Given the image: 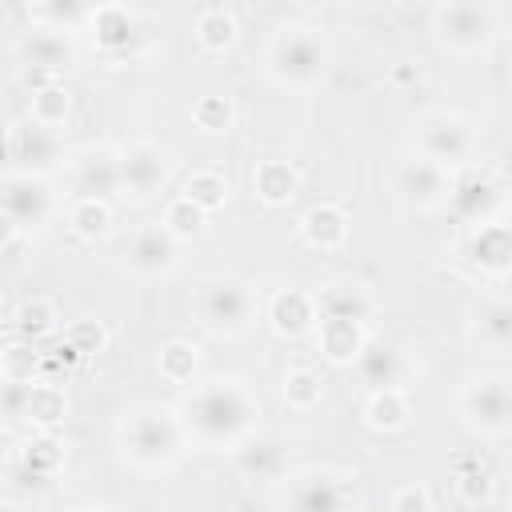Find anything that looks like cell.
Listing matches in <instances>:
<instances>
[{"instance_id":"obj_44","label":"cell","mask_w":512,"mask_h":512,"mask_svg":"<svg viewBox=\"0 0 512 512\" xmlns=\"http://www.w3.org/2000/svg\"><path fill=\"white\" fill-rule=\"evenodd\" d=\"M0 376H4V340H0Z\"/></svg>"},{"instance_id":"obj_22","label":"cell","mask_w":512,"mask_h":512,"mask_svg":"<svg viewBox=\"0 0 512 512\" xmlns=\"http://www.w3.org/2000/svg\"><path fill=\"white\" fill-rule=\"evenodd\" d=\"M316 340H320V352L332 364H348V360H356V352L364 344V324L344 320V316H320L316 320Z\"/></svg>"},{"instance_id":"obj_37","label":"cell","mask_w":512,"mask_h":512,"mask_svg":"<svg viewBox=\"0 0 512 512\" xmlns=\"http://www.w3.org/2000/svg\"><path fill=\"white\" fill-rule=\"evenodd\" d=\"M160 372L172 380V384H188L192 372H196V352L180 340H172L164 352H160Z\"/></svg>"},{"instance_id":"obj_13","label":"cell","mask_w":512,"mask_h":512,"mask_svg":"<svg viewBox=\"0 0 512 512\" xmlns=\"http://www.w3.org/2000/svg\"><path fill=\"white\" fill-rule=\"evenodd\" d=\"M116 168H120V192H128V196H136V200L160 192L164 180H168V160H164V152H160L156 144H148V140H140V144L116 152Z\"/></svg>"},{"instance_id":"obj_38","label":"cell","mask_w":512,"mask_h":512,"mask_svg":"<svg viewBox=\"0 0 512 512\" xmlns=\"http://www.w3.org/2000/svg\"><path fill=\"white\" fill-rule=\"evenodd\" d=\"M40 12L48 16V24L52 28H76V24H84L88 20V12H92V0H44L40 4Z\"/></svg>"},{"instance_id":"obj_45","label":"cell","mask_w":512,"mask_h":512,"mask_svg":"<svg viewBox=\"0 0 512 512\" xmlns=\"http://www.w3.org/2000/svg\"><path fill=\"white\" fill-rule=\"evenodd\" d=\"M36 4H44V0H36Z\"/></svg>"},{"instance_id":"obj_4","label":"cell","mask_w":512,"mask_h":512,"mask_svg":"<svg viewBox=\"0 0 512 512\" xmlns=\"http://www.w3.org/2000/svg\"><path fill=\"white\" fill-rule=\"evenodd\" d=\"M120 448L132 464L140 468H164L180 456L184 448V428L180 416L172 412H156V408H140L120 424Z\"/></svg>"},{"instance_id":"obj_40","label":"cell","mask_w":512,"mask_h":512,"mask_svg":"<svg viewBox=\"0 0 512 512\" xmlns=\"http://www.w3.org/2000/svg\"><path fill=\"white\" fill-rule=\"evenodd\" d=\"M192 116H196V124H200L204 132H228V124H232V108H228V100H220V96H204V100L192 108Z\"/></svg>"},{"instance_id":"obj_11","label":"cell","mask_w":512,"mask_h":512,"mask_svg":"<svg viewBox=\"0 0 512 512\" xmlns=\"http://www.w3.org/2000/svg\"><path fill=\"white\" fill-rule=\"evenodd\" d=\"M492 12L480 4V0H448L440 12H436V32L448 48L456 52H476L492 40Z\"/></svg>"},{"instance_id":"obj_36","label":"cell","mask_w":512,"mask_h":512,"mask_svg":"<svg viewBox=\"0 0 512 512\" xmlns=\"http://www.w3.org/2000/svg\"><path fill=\"white\" fill-rule=\"evenodd\" d=\"M16 324H20L24 336H44L56 324V312H52V304L44 296H32V300H24L16 308Z\"/></svg>"},{"instance_id":"obj_2","label":"cell","mask_w":512,"mask_h":512,"mask_svg":"<svg viewBox=\"0 0 512 512\" xmlns=\"http://www.w3.org/2000/svg\"><path fill=\"white\" fill-rule=\"evenodd\" d=\"M192 312H196L204 332L240 336V332H248L256 324L260 296H256L252 284H244L236 276H208V280H200V288L192 296Z\"/></svg>"},{"instance_id":"obj_43","label":"cell","mask_w":512,"mask_h":512,"mask_svg":"<svg viewBox=\"0 0 512 512\" xmlns=\"http://www.w3.org/2000/svg\"><path fill=\"white\" fill-rule=\"evenodd\" d=\"M16 232H20V228H16V224H12V220H8L4 212H0V248H4V244H8V240H12Z\"/></svg>"},{"instance_id":"obj_17","label":"cell","mask_w":512,"mask_h":512,"mask_svg":"<svg viewBox=\"0 0 512 512\" xmlns=\"http://www.w3.org/2000/svg\"><path fill=\"white\" fill-rule=\"evenodd\" d=\"M496 200H500V188H496L492 176H484V172H464L460 180L452 176L448 204H452V212H456L460 220H472V224L488 220L492 208H496Z\"/></svg>"},{"instance_id":"obj_26","label":"cell","mask_w":512,"mask_h":512,"mask_svg":"<svg viewBox=\"0 0 512 512\" xmlns=\"http://www.w3.org/2000/svg\"><path fill=\"white\" fill-rule=\"evenodd\" d=\"M184 196H188L200 212H216V208L228 200V180H224L220 172H212V168H200V172H192V176L184 180Z\"/></svg>"},{"instance_id":"obj_19","label":"cell","mask_w":512,"mask_h":512,"mask_svg":"<svg viewBox=\"0 0 512 512\" xmlns=\"http://www.w3.org/2000/svg\"><path fill=\"white\" fill-rule=\"evenodd\" d=\"M316 296L300 292V288H288V292H276L272 304H268V324L280 332V336H304L308 328H316Z\"/></svg>"},{"instance_id":"obj_18","label":"cell","mask_w":512,"mask_h":512,"mask_svg":"<svg viewBox=\"0 0 512 512\" xmlns=\"http://www.w3.org/2000/svg\"><path fill=\"white\" fill-rule=\"evenodd\" d=\"M356 368L372 392L376 388H400V380H404V356L388 340H364L356 352Z\"/></svg>"},{"instance_id":"obj_5","label":"cell","mask_w":512,"mask_h":512,"mask_svg":"<svg viewBox=\"0 0 512 512\" xmlns=\"http://www.w3.org/2000/svg\"><path fill=\"white\" fill-rule=\"evenodd\" d=\"M412 140H416L420 156H428V160H436L444 168L468 164L472 152H476V128H472V120H464L456 112H428L416 124Z\"/></svg>"},{"instance_id":"obj_8","label":"cell","mask_w":512,"mask_h":512,"mask_svg":"<svg viewBox=\"0 0 512 512\" xmlns=\"http://www.w3.org/2000/svg\"><path fill=\"white\" fill-rule=\"evenodd\" d=\"M0 212L20 232H40L52 220L56 200H52L48 184L40 180V172H8V176H0Z\"/></svg>"},{"instance_id":"obj_33","label":"cell","mask_w":512,"mask_h":512,"mask_svg":"<svg viewBox=\"0 0 512 512\" xmlns=\"http://www.w3.org/2000/svg\"><path fill=\"white\" fill-rule=\"evenodd\" d=\"M28 392H32V380L0 376V420H4V424L24 420V412H28Z\"/></svg>"},{"instance_id":"obj_42","label":"cell","mask_w":512,"mask_h":512,"mask_svg":"<svg viewBox=\"0 0 512 512\" xmlns=\"http://www.w3.org/2000/svg\"><path fill=\"white\" fill-rule=\"evenodd\" d=\"M428 504H432V496L420 492V488H404V492L392 496V508H428Z\"/></svg>"},{"instance_id":"obj_25","label":"cell","mask_w":512,"mask_h":512,"mask_svg":"<svg viewBox=\"0 0 512 512\" xmlns=\"http://www.w3.org/2000/svg\"><path fill=\"white\" fill-rule=\"evenodd\" d=\"M252 184H256V192H260L268 204H284V200L296 196L300 176H296V168L284 164V160H264V164H256Z\"/></svg>"},{"instance_id":"obj_29","label":"cell","mask_w":512,"mask_h":512,"mask_svg":"<svg viewBox=\"0 0 512 512\" xmlns=\"http://www.w3.org/2000/svg\"><path fill=\"white\" fill-rule=\"evenodd\" d=\"M68 108H72V100L60 84H44L40 92H32V120L44 124V128H60Z\"/></svg>"},{"instance_id":"obj_24","label":"cell","mask_w":512,"mask_h":512,"mask_svg":"<svg viewBox=\"0 0 512 512\" xmlns=\"http://www.w3.org/2000/svg\"><path fill=\"white\" fill-rule=\"evenodd\" d=\"M468 256L488 272H504L508 268V228L496 220H480V228L468 240Z\"/></svg>"},{"instance_id":"obj_41","label":"cell","mask_w":512,"mask_h":512,"mask_svg":"<svg viewBox=\"0 0 512 512\" xmlns=\"http://www.w3.org/2000/svg\"><path fill=\"white\" fill-rule=\"evenodd\" d=\"M68 336H72V352H96V348L104 344V332H100V328H96L92 320L76 324V328H72Z\"/></svg>"},{"instance_id":"obj_30","label":"cell","mask_w":512,"mask_h":512,"mask_svg":"<svg viewBox=\"0 0 512 512\" xmlns=\"http://www.w3.org/2000/svg\"><path fill=\"white\" fill-rule=\"evenodd\" d=\"M64 416V392L56 384H44V380H32V392H28V412L24 420H36V424H56Z\"/></svg>"},{"instance_id":"obj_10","label":"cell","mask_w":512,"mask_h":512,"mask_svg":"<svg viewBox=\"0 0 512 512\" xmlns=\"http://www.w3.org/2000/svg\"><path fill=\"white\" fill-rule=\"evenodd\" d=\"M120 256H124V268L136 272V276H168L176 268L180 240L164 228V220H148V224L132 228Z\"/></svg>"},{"instance_id":"obj_3","label":"cell","mask_w":512,"mask_h":512,"mask_svg":"<svg viewBox=\"0 0 512 512\" xmlns=\"http://www.w3.org/2000/svg\"><path fill=\"white\" fill-rule=\"evenodd\" d=\"M328 44L316 28H280L264 52V68L284 88H312L328 72Z\"/></svg>"},{"instance_id":"obj_34","label":"cell","mask_w":512,"mask_h":512,"mask_svg":"<svg viewBox=\"0 0 512 512\" xmlns=\"http://www.w3.org/2000/svg\"><path fill=\"white\" fill-rule=\"evenodd\" d=\"M508 336H512V312L504 300H492L480 312V340H488L492 348H508Z\"/></svg>"},{"instance_id":"obj_12","label":"cell","mask_w":512,"mask_h":512,"mask_svg":"<svg viewBox=\"0 0 512 512\" xmlns=\"http://www.w3.org/2000/svg\"><path fill=\"white\" fill-rule=\"evenodd\" d=\"M232 448H236V472L244 480L276 484L288 476V444L276 432H248Z\"/></svg>"},{"instance_id":"obj_14","label":"cell","mask_w":512,"mask_h":512,"mask_svg":"<svg viewBox=\"0 0 512 512\" xmlns=\"http://www.w3.org/2000/svg\"><path fill=\"white\" fill-rule=\"evenodd\" d=\"M16 52L28 64V72H48V76H60L76 60V44L68 40L64 28H52V24L24 32V40H20Z\"/></svg>"},{"instance_id":"obj_32","label":"cell","mask_w":512,"mask_h":512,"mask_svg":"<svg viewBox=\"0 0 512 512\" xmlns=\"http://www.w3.org/2000/svg\"><path fill=\"white\" fill-rule=\"evenodd\" d=\"M196 36H200V44H204L208 52H220V48H228V44L236 40V24H232L228 12H204V16L196 20Z\"/></svg>"},{"instance_id":"obj_1","label":"cell","mask_w":512,"mask_h":512,"mask_svg":"<svg viewBox=\"0 0 512 512\" xmlns=\"http://www.w3.org/2000/svg\"><path fill=\"white\" fill-rule=\"evenodd\" d=\"M256 416L260 400L240 380H204L180 400V428L204 448H232L252 432Z\"/></svg>"},{"instance_id":"obj_7","label":"cell","mask_w":512,"mask_h":512,"mask_svg":"<svg viewBox=\"0 0 512 512\" xmlns=\"http://www.w3.org/2000/svg\"><path fill=\"white\" fill-rule=\"evenodd\" d=\"M460 412L464 420L484 432V436H504L512 428V388L504 372H488L476 376L464 392H460Z\"/></svg>"},{"instance_id":"obj_39","label":"cell","mask_w":512,"mask_h":512,"mask_svg":"<svg viewBox=\"0 0 512 512\" xmlns=\"http://www.w3.org/2000/svg\"><path fill=\"white\" fill-rule=\"evenodd\" d=\"M20 456H24V460H28V464H32V468H36L40 476H48V480L56 476V468H60V460H64L60 444H56V440H48V436L32 440V444H28V448H24Z\"/></svg>"},{"instance_id":"obj_6","label":"cell","mask_w":512,"mask_h":512,"mask_svg":"<svg viewBox=\"0 0 512 512\" xmlns=\"http://www.w3.org/2000/svg\"><path fill=\"white\" fill-rule=\"evenodd\" d=\"M448 188H452V168H444L420 152L396 160L388 172V192L408 208H436L448 200Z\"/></svg>"},{"instance_id":"obj_35","label":"cell","mask_w":512,"mask_h":512,"mask_svg":"<svg viewBox=\"0 0 512 512\" xmlns=\"http://www.w3.org/2000/svg\"><path fill=\"white\" fill-rule=\"evenodd\" d=\"M284 400L292 408H312L320 400V376L312 368H292L284 376Z\"/></svg>"},{"instance_id":"obj_20","label":"cell","mask_w":512,"mask_h":512,"mask_svg":"<svg viewBox=\"0 0 512 512\" xmlns=\"http://www.w3.org/2000/svg\"><path fill=\"white\" fill-rule=\"evenodd\" d=\"M372 312H376V300L368 296V288H360L352 280H336L316 292V316H344V320L364 324Z\"/></svg>"},{"instance_id":"obj_28","label":"cell","mask_w":512,"mask_h":512,"mask_svg":"<svg viewBox=\"0 0 512 512\" xmlns=\"http://www.w3.org/2000/svg\"><path fill=\"white\" fill-rule=\"evenodd\" d=\"M108 224H112V208H108V200L76 196V204H72V228H76L84 240L104 236V232H108Z\"/></svg>"},{"instance_id":"obj_16","label":"cell","mask_w":512,"mask_h":512,"mask_svg":"<svg viewBox=\"0 0 512 512\" xmlns=\"http://www.w3.org/2000/svg\"><path fill=\"white\" fill-rule=\"evenodd\" d=\"M8 156L20 160L24 172H44V168H56V164H60L64 148H60L56 128H44V124L28 120L24 128L12 132V140H8Z\"/></svg>"},{"instance_id":"obj_23","label":"cell","mask_w":512,"mask_h":512,"mask_svg":"<svg viewBox=\"0 0 512 512\" xmlns=\"http://www.w3.org/2000/svg\"><path fill=\"white\" fill-rule=\"evenodd\" d=\"M300 228H304V240H308L312 248H340L344 236H348V216H344L336 204H316V208L300 220Z\"/></svg>"},{"instance_id":"obj_9","label":"cell","mask_w":512,"mask_h":512,"mask_svg":"<svg viewBox=\"0 0 512 512\" xmlns=\"http://www.w3.org/2000/svg\"><path fill=\"white\" fill-rule=\"evenodd\" d=\"M280 504L304 508V512H332V508H348L352 504V488H348V476H340V472L304 468L296 476H284Z\"/></svg>"},{"instance_id":"obj_27","label":"cell","mask_w":512,"mask_h":512,"mask_svg":"<svg viewBox=\"0 0 512 512\" xmlns=\"http://www.w3.org/2000/svg\"><path fill=\"white\" fill-rule=\"evenodd\" d=\"M364 416H368L372 428H400L408 420V400H404L400 388H376Z\"/></svg>"},{"instance_id":"obj_31","label":"cell","mask_w":512,"mask_h":512,"mask_svg":"<svg viewBox=\"0 0 512 512\" xmlns=\"http://www.w3.org/2000/svg\"><path fill=\"white\" fill-rule=\"evenodd\" d=\"M204 216H208V212H200V208H196V204H192V200L180 192V196H176V200L164 208V228H168L176 240H184V236H196V232H200Z\"/></svg>"},{"instance_id":"obj_21","label":"cell","mask_w":512,"mask_h":512,"mask_svg":"<svg viewBox=\"0 0 512 512\" xmlns=\"http://www.w3.org/2000/svg\"><path fill=\"white\" fill-rule=\"evenodd\" d=\"M88 24H92V36H96V44L104 48V52H128L132 48V40H136V20H132V12L128 8H120V4H100V8H92L88 12Z\"/></svg>"},{"instance_id":"obj_15","label":"cell","mask_w":512,"mask_h":512,"mask_svg":"<svg viewBox=\"0 0 512 512\" xmlns=\"http://www.w3.org/2000/svg\"><path fill=\"white\" fill-rule=\"evenodd\" d=\"M72 192L76 196H92V200H108L112 192H120V168H116V152L112 148H88L72 160Z\"/></svg>"}]
</instances>
